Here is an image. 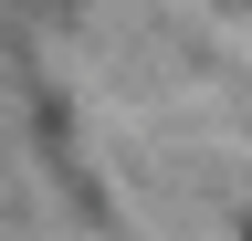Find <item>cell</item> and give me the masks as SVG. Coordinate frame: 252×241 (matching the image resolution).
Segmentation results:
<instances>
[{"mask_svg":"<svg viewBox=\"0 0 252 241\" xmlns=\"http://www.w3.org/2000/svg\"><path fill=\"white\" fill-rule=\"evenodd\" d=\"M242 241H252V231H242Z\"/></svg>","mask_w":252,"mask_h":241,"instance_id":"obj_1","label":"cell"}]
</instances>
